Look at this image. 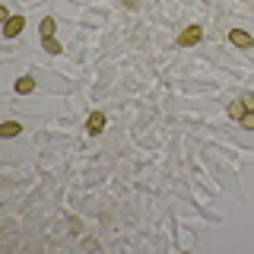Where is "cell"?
<instances>
[{
	"instance_id": "6da1fadb",
	"label": "cell",
	"mask_w": 254,
	"mask_h": 254,
	"mask_svg": "<svg viewBox=\"0 0 254 254\" xmlns=\"http://www.w3.org/2000/svg\"><path fill=\"white\" fill-rule=\"evenodd\" d=\"M200 35H203V29L200 26H188L185 32H181V38H178V45H197V42H200Z\"/></svg>"
},
{
	"instance_id": "7a4b0ae2",
	"label": "cell",
	"mask_w": 254,
	"mask_h": 254,
	"mask_svg": "<svg viewBox=\"0 0 254 254\" xmlns=\"http://www.w3.org/2000/svg\"><path fill=\"white\" fill-rule=\"evenodd\" d=\"M22 26H26V19H22V16H10V19H6V26H3V32H6V38L19 35V32H22Z\"/></svg>"
},
{
	"instance_id": "3957f363",
	"label": "cell",
	"mask_w": 254,
	"mask_h": 254,
	"mask_svg": "<svg viewBox=\"0 0 254 254\" xmlns=\"http://www.w3.org/2000/svg\"><path fill=\"white\" fill-rule=\"evenodd\" d=\"M229 42H232L235 48H251V45H254V38L248 35V32H242V29H235V32H232V35H229Z\"/></svg>"
},
{
	"instance_id": "277c9868",
	"label": "cell",
	"mask_w": 254,
	"mask_h": 254,
	"mask_svg": "<svg viewBox=\"0 0 254 254\" xmlns=\"http://www.w3.org/2000/svg\"><path fill=\"white\" fill-rule=\"evenodd\" d=\"M105 130V115L102 111H92L89 115V133H102Z\"/></svg>"
},
{
	"instance_id": "5b68a950",
	"label": "cell",
	"mask_w": 254,
	"mask_h": 254,
	"mask_svg": "<svg viewBox=\"0 0 254 254\" xmlns=\"http://www.w3.org/2000/svg\"><path fill=\"white\" fill-rule=\"evenodd\" d=\"M245 115H248V108L242 105V99H238V102H232V105H229V118H235V121H242Z\"/></svg>"
},
{
	"instance_id": "8992f818",
	"label": "cell",
	"mask_w": 254,
	"mask_h": 254,
	"mask_svg": "<svg viewBox=\"0 0 254 254\" xmlns=\"http://www.w3.org/2000/svg\"><path fill=\"white\" fill-rule=\"evenodd\" d=\"M54 32H58V22L48 16V19L42 22V38H54Z\"/></svg>"
},
{
	"instance_id": "52a82bcc",
	"label": "cell",
	"mask_w": 254,
	"mask_h": 254,
	"mask_svg": "<svg viewBox=\"0 0 254 254\" xmlns=\"http://www.w3.org/2000/svg\"><path fill=\"white\" fill-rule=\"evenodd\" d=\"M0 133H3V137H16V133H19V124H16V121H6L3 127H0Z\"/></svg>"
},
{
	"instance_id": "ba28073f",
	"label": "cell",
	"mask_w": 254,
	"mask_h": 254,
	"mask_svg": "<svg viewBox=\"0 0 254 254\" xmlns=\"http://www.w3.org/2000/svg\"><path fill=\"white\" fill-rule=\"evenodd\" d=\"M16 89H19V92H32V89H35V83H32L29 76H22L19 83H16Z\"/></svg>"
},
{
	"instance_id": "9c48e42d",
	"label": "cell",
	"mask_w": 254,
	"mask_h": 254,
	"mask_svg": "<svg viewBox=\"0 0 254 254\" xmlns=\"http://www.w3.org/2000/svg\"><path fill=\"white\" fill-rule=\"evenodd\" d=\"M45 42V51H51V54H61V45L54 42V38H42Z\"/></svg>"
},
{
	"instance_id": "30bf717a",
	"label": "cell",
	"mask_w": 254,
	"mask_h": 254,
	"mask_svg": "<svg viewBox=\"0 0 254 254\" xmlns=\"http://www.w3.org/2000/svg\"><path fill=\"white\" fill-rule=\"evenodd\" d=\"M242 105L248 108V111H254V92H245V95H242Z\"/></svg>"
},
{
	"instance_id": "8fae6325",
	"label": "cell",
	"mask_w": 254,
	"mask_h": 254,
	"mask_svg": "<svg viewBox=\"0 0 254 254\" xmlns=\"http://www.w3.org/2000/svg\"><path fill=\"white\" fill-rule=\"evenodd\" d=\"M242 127H254V111H248V115L242 118Z\"/></svg>"
}]
</instances>
